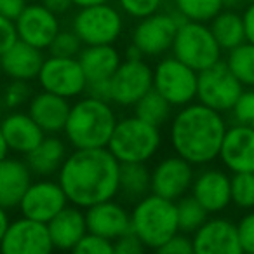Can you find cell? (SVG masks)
Wrapping results in <instances>:
<instances>
[{
    "mask_svg": "<svg viewBox=\"0 0 254 254\" xmlns=\"http://www.w3.org/2000/svg\"><path fill=\"white\" fill-rule=\"evenodd\" d=\"M120 162L106 148H75L58 171L70 204L89 207L119 195Z\"/></svg>",
    "mask_w": 254,
    "mask_h": 254,
    "instance_id": "6da1fadb",
    "label": "cell"
},
{
    "mask_svg": "<svg viewBox=\"0 0 254 254\" xmlns=\"http://www.w3.org/2000/svg\"><path fill=\"white\" fill-rule=\"evenodd\" d=\"M226 127L223 113L191 101L181 106L171 120V145L181 159L193 166H205L218 159Z\"/></svg>",
    "mask_w": 254,
    "mask_h": 254,
    "instance_id": "7a4b0ae2",
    "label": "cell"
},
{
    "mask_svg": "<svg viewBox=\"0 0 254 254\" xmlns=\"http://www.w3.org/2000/svg\"><path fill=\"white\" fill-rule=\"evenodd\" d=\"M117 120L110 101L92 96L78 98L70 106L63 129L64 138L73 148H105Z\"/></svg>",
    "mask_w": 254,
    "mask_h": 254,
    "instance_id": "3957f363",
    "label": "cell"
},
{
    "mask_svg": "<svg viewBox=\"0 0 254 254\" xmlns=\"http://www.w3.org/2000/svg\"><path fill=\"white\" fill-rule=\"evenodd\" d=\"M131 214V232L141 240L145 249L159 251L173 235L180 232L176 202L152 193L134 202Z\"/></svg>",
    "mask_w": 254,
    "mask_h": 254,
    "instance_id": "277c9868",
    "label": "cell"
},
{
    "mask_svg": "<svg viewBox=\"0 0 254 254\" xmlns=\"http://www.w3.org/2000/svg\"><path fill=\"white\" fill-rule=\"evenodd\" d=\"M160 145L162 136L159 127L132 115L117 120L106 148L120 164L148 162L157 155Z\"/></svg>",
    "mask_w": 254,
    "mask_h": 254,
    "instance_id": "5b68a950",
    "label": "cell"
},
{
    "mask_svg": "<svg viewBox=\"0 0 254 254\" xmlns=\"http://www.w3.org/2000/svg\"><path fill=\"white\" fill-rule=\"evenodd\" d=\"M171 51L174 58L183 61L195 71H202L221 61L223 54L211 28L205 23L188 19H181Z\"/></svg>",
    "mask_w": 254,
    "mask_h": 254,
    "instance_id": "8992f818",
    "label": "cell"
},
{
    "mask_svg": "<svg viewBox=\"0 0 254 254\" xmlns=\"http://www.w3.org/2000/svg\"><path fill=\"white\" fill-rule=\"evenodd\" d=\"M71 30L84 46L115 44L124 30L122 14L108 2L80 7L73 18Z\"/></svg>",
    "mask_w": 254,
    "mask_h": 254,
    "instance_id": "52a82bcc",
    "label": "cell"
},
{
    "mask_svg": "<svg viewBox=\"0 0 254 254\" xmlns=\"http://www.w3.org/2000/svg\"><path fill=\"white\" fill-rule=\"evenodd\" d=\"M198 71L178 58H164L153 68V89L178 108L197 99Z\"/></svg>",
    "mask_w": 254,
    "mask_h": 254,
    "instance_id": "ba28073f",
    "label": "cell"
},
{
    "mask_svg": "<svg viewBox=\"0 0 254 254\" xmlns=\"http://www.w3.org/2000/svg\"><path fill=\"white\" fill-rule=\"evenodd\" d=\"M244 85L232 73L225 61H218L212 66L198 71L197 99L198 103L219 113H230L232 106L242 94Z\"/></svg>",
    "mask_w": 254,
    "mask_h": 254,
    "instance_id": "9c48e42d",
    "label": "cell"
},
{
    "mask_svg": "<svg viewBox=\"0 0 254 254\" xmlns=\"http://www.w3.org/2000/svg\"><path fill=\"white\" fill-rule=\"evenodd\" d=\"M153 89V70L143 58H124L110 77V103L119 106H134Z\"/></svg>",
    "mask_w": 254,
    "mask_h": 254,
    "instance_id": "30bf717a",
    "label": "cell"
},
{
    "mask_svg": "<svg viewBox=\"0 0 254 254\" xmlns=\"http://www.w3.org/2000/svg\"><path fill=\"white\" fill-rule=\"evenodd\" d=\"M42 91L63 96L66 99L78 98L87 89V78L78 58L49 56L44 60L37 75Z\"/></svg>",
    "mask_w": 254,
    "mask_h": 254,
    "instance_id": "8fae6325",
    "label": "cell"
},
{
    "mask_svg": "<svg viewBox=\"0 0 254 254\" xmlns=\"http://www.w3.org/2000/svg\"><path fill=\"white\" fill-rule=\"evenodd\" d=\"M181 16L176 12H155L139 19L132 32V46L141 53L143 58H157L171 51L174 35L181 23Z\"/></svg>",
    "mask_w": 254,
    "mask_h": 254,
    "instance_id": "7c38bea8",
    "label": "cell"
},
{
    "mask_svg": "<svg viewBox=\"0 0 254 254\" xmlns=\"http://www.w3.org/2000/svg\"><path fill=\"white\" fill-rule=\"evenodd\" d=\"M53 249L47 223L26 216L9 221L0 242L4 254H49Z\"/></svg>",
    "mask_w": 254,
    "mask_h": 254,
    "instance_id": "4fadbf2b",
    "label": "cell"
},
{
    "mask_svg": "<svg viewBox=\"0 0 254 254\" xmlns=\"http://www.w3.org/2000/svg\"><path fill=\"white\" fill-rule=\"evenodd\" d=\"M193 178V164L174 153L150 169V191L176 202L178 198L188 195Z\"/></svg>",
    "mask_w": 254,
    "mask_h": 254,
    "instance_id": "5bb4252c",
    "label": "cell"
},
{
    "mask_svg": "<svg viewBox=\"0 0 254 254\" xmlns=\"http://www.w3.org/2000/svg\"><path fill=\"white\" fill-rule=\"evenodd\" d=\"M68 204L70 202L66 198V193L58 181L42 180L30 183L18 207L26 218L47 223Z\"/></svg>",
    "mask_w": 254,
    "mask_h": 254,
    "instance_id": "9a60e30c",
    "label": "cell"
},
{
    "mask_svg": "<svg viewBox=\"0 0 254 254\" xmlns=\"http://www.w3.org/2000/svg\"><path fill=\"white\" fill-rule=\"evenodd\" d=\"M18 39L37 49H47L60 32L58 14L51 12L44 4L26 5L23 12L14 19Z\"/></svg>",
    "mask_w": 254,
    "mask_h": 254,
    "instance_id": "2e32d148",
    "label": "cell"
},
{
    "mask_svg": "<svg viewBox=\"0 0 254 254\" xmlns=\"http://www.w3.org/2000/svg\"><path fill=\"white\" fill-rule=\"evenodd\" d=\"M195 254H240L237 225L225 218L205 219L191 237Z\"/></svg>",
    "mask_w": 254,
    "mask_h": 254,
    "instance_id": "e0dca14e",
    "label": "cell"
},
{
    "mask_svg": "<svg viewBox=\"0 0 254 254\" xmlns=\"http://www.w3.org/2000/svg\"><path fill=\"white\" fill-rule=\"evenodd\" d=\"M218 159L230 171L235 173H254V129L253 127L233 126L226 127L219 146Z\"/></svg>",
    "mask_w": 254,
    "mask_h": 254,
    "instance_id": "ac0fdd59",
    "label": "cell"
},
{
    "mask_svg": "<svg viewBox=\"0 0 254 254\" xmlns=\"http://www.w3.org/2000/svg\"><path fill=\"white\" fill-rule=\"evenodd\" d=\"M190 195L209 212H221L232 204L230 195V176L221 169H204L195 174Z\"/></svg>",
    "mask_w": 254,
    "mask_h": 254,
    "instance_id": "d6986e66",
    "label": "cell"
},
{
    "mask_svg": "<svg viewBox=\"0 0 254 254\" xmlns=\"http://www.w3.org/2000/svg\"><path fill=\"white\" fill-rule=\"evenodd\" d=\"M84 212L87 232L101 235L112 242L131 230V214L113 198L89 205Z\"/></svg>",
    "mask_w": 254,
    "mask_h": 254,
    "instance_id": "ffe728a7",
    "label": "cell"
},
{
    "mask_svg": "<svg viewBox=\"0 0 254 254\" xmlns=\"http://www.w3.org/2000/svg\"><path fill=\"white\" fill-rule=\"evenodd\" d=\"M70 106V99L42 91L30 98L28 113L46 134H58L63 132Z\"/></svg>",
    "mask_w": 254,
    "mask_h": 254,
    "instance_id": "44dd1931",
    "label": "cell"
},
{
    "mask_svg": "<svg viewBox=\"0 0 254 254\" xmlns=\"http://www.w3.org/2000/svg\"><path fill=\"white\" fill-rule=\"evenodd\" d=\"M47 230L54 249L73 251L78 240L87 233L85 212L82 211V207L73 204L66 205L51 221H47Z\"/></svg>",
    "mask_w": 254,
    "mask_h": 254,
    "instance_id": "7402d4cb",
    "label": "cell"
},
{
    "mask_svg": "<svg viewBox=\"0 0 254 254\" xmlns=\"http://www.w3.org/2000/svg\"><path fill=\"white\" fill-rule=\"evenodd\" d=\"M0 60H2V70L7 77H11L12 80L28 82L37 78L46 58L42 49H37L18 39L9 49L0 54Z\"/></svg>",
    "mask_w": 254,
    "mask_h": 254,
    "instance_id": "603a6c76",
    "label": "cell"
},
{
    "mask_svg": "<svg viewBox=\"0 0 254 254\" xmlns=\"http://www.w3.org/2000/svg\"><path fill=\"white\" fill-rule=\"evenodd\" d=\"M30 183L32 171L28 164L9 157L0 160V207L5 211L18 207Z\"/></svg>",
    "mask_w": 254,
    "mask_h": 254,
    "instance_id": "cb8c5ba5",
    "label": "cell"
},
{
    "mask_svg": "<svg viewBox=\"0 0 254 254\" xmlns=\"http://www.w3.org/2000/svg\"><path fill=\"white\" fill-rule=\"evenodd\" d=\"M0 127H2V132H4L9 150H12L16 153H23V155L32 152L46 136V132L30 117V113H11V115H7L2 120Z\"/></svg>",
    "mask_w": 254,
    "mask_h": 254,
    "instance_id": "d4e9b609",
    "label": "cell"
},
{
    "mask_svg": "<svg viewBox=\"0 0 254 254\" xmlns=\"http://www.w3.org/2000/svg\"><path fill=\"white\" fill-rule=\"evenodd\" d=\"M78 63L89 82L110 80L119 64L122 63V56L113 44H101V46H85L78 53Z\"/></svg>",
    "mask_w": 254,
    "mask_h": 254,
    "instance_id": "484cf974",
    "label": "cell"
},
{
    "mask_svg": "<svg viewBox=\"0 0 254 254\" xmlns=\"http://www.w3.org/2000/svg\"><path fill=\"white\" fill-rule=\"evenodd\" d=\"M66 145L61 138L54 134L44 136V139L26 153V164H28L32 174L37 176H53L61 169L64 159H66Z\"/></svg>",
    "mask_w": 254,
    "mask_h": 254,
    "instance_id": "4316f807",
    "label": "cell"
},
{
    "mask_svg": "<svg viewBox=\"0 0 254 254\" xmlns=\"http://www.w3.org/2000/svg\"><path fill=\"white\" fill-rule=\"evenodd\" d=\"M209 23H211L209 28H211L216 42L225 53L246 42L242 14L239 12L232 11V9H221Z\"/></svg>",
    "mask_w": 254,
    "mask_h": 254,
    "instance_id": "83f0119b",
    "label": "cell"
},
{
    "mask_svg": "<svg viewBox=\"0 0 254 254\" xmlns=\"http://www.w3.org/2000/svg\"><path fill=\"white\" fill-rule=\"evenodd\" d=\"M150 193V169L146 162H124L119 171V195L138 202Z\"/></svg>",
    "mask_w": 254,
    "mask_h": 254,
    "instance_id": "f1b7e54d",
    "label": "cell"
},
{
    "mask_svg": "<svg viewBox=\"0 0 254 254\" xmlns=\"http://www.w3.org/2000/svg\"><path fill=\"white\" fill-rule=\"evenodd\" d=\"M171 113H173V105L155 89L148 91L141 99L134 103V115L157 127L164 126L173 117Z\"/></svg>",
    "mask_w": 254,
    "mask_h": 254,
    "instance_id": "f546056e",
    "label": "cell"
},
{
    "mask_svg": "<svg viewBox=\"0 0 254 254\" xmlns=\"http://www.w3.org/2000/svg\"><path fill=\"white\" fill-rule=\"evenodd\" d=\"M225 63L244 87H254V44L242 42L230 49Z\"/></svg>",
    "mask_w": 254,
    "mask_h": 254,
    "instance_id": "4dcf8cb0",
    "label": "cell"
},
{
    "mask_svg": "<svg viewBox=\"0 0 254 254\" xmlns=\"http://www.w3.org/2000/svg\"><path fill=\"white\" fill-rule=\"evenodd\" d=\"M174 12L188 21L209 23L221 9L223 0H173Z\"/></svg>",
    "mask_w": 254,
    "mask_h": 254,
    "instance_id": "1f68e13d",
    "label": "cell"
},
{
    "mask_svg": "<svg viewBox=\"0 0 254 254\" xmlns=\"http://www.w3.org/2000/svg\"><path fill=\"white\" fill-rule=\"evenodd\" d=\"M176 216L180 232L190 235L207 219L209 212L191 195H185L176 200Z\"/></svg>",
    "mask_w": 254,
    "mask_h": 254,
    "instance_id": "d6a6232c",
    "label": "cell"
},
{
    "mask_svg": "<svg viewBox=\"0 0 254 254\" xmlns=\"http://www.w3.org/2000/svg\"><path fill=\"white\" fill-rule=\"evenodd\" d=\"M232 204L239 209L254 207V173H235L230 176Z\"/></svg>",
    "mask_w": 254,
    "mask_h": 254,
    "instance_id": "836d02e7",
    "label": "cell"
},
{
    "mask_svg": "<svg viewBox=\"0 0 254 254\" xmlns=\"http://www.w3.org/2000/svg\"><path fill=\"white\" fill-rule=\"evenodd\" d=\"M82 46L84 44L80 42V39L73 30H60L47 49H49L51 56L77 58L78 53L82 51Z\"/></svg>",
    "mask_w": 254,
    "mask_h": 254,
    "instance_id": "e575fe53",
    "label": "cell"
},
{
    "mask_svg": "<svg viewBox=\"0 0 254 254\" xmlns=\"http://www.w3.org/2000/svg\"><path fill=\"white\" fill-rule=\"evenodd\" d=\"M230 113H232L233 124L254 129V87L244 89Z\"/></svg>",
    "mask_w": 254,
    "mask_h": 254,
    "instance_id": "d590c367",
    "label": "cell"
},
{
    "mask_svg": "<svg viewBox=\"0 0 254 254\" xmlns=\"http://www.w3.org/2000/svg\"><path fill=\"white\" fill-rule=\"evenodd\" d=\"M78 254H113V242L101 235L87 232L73 247Z\"/></svg>",
    "mask_w": 254,
    "mask_h": 254,
    "instance_id": "8d00e7d4",
    "label": "cell"
},
{
    "mask_svg": "<svg viewBox=\"0 0 254 254\" xmlns=\"http://www.w3.org/2000/svg\"><path fill=\"white\" fill-rule=\"evenodd\" d=\"M164 0H119V5L127 16L143 19L160 11Z\"/></svg>",
    "mask_w": 254,
    "mask_h": 254,
    "instance_id": "74e56055",
    "label": "cell"
},
{
    "mask_svg": "<svg viewBox=\"0 0 254 254\" xmlns=\"http://www.w3.org/2000/svg\"><path fill=\"white\" fill-rule=\"evenodd\" d=\"M32 98V87L26 80H12L4 91V105L7 108H16L23 103L30 101Z\"/></svg>",
    "mask_w": 254,
    "mask_h": 254,
    "instance_id": "f35d334b",
    "label": "cell"
},
{
    "mask_svg": "<svg viewBox=\"0 0 254 254\" xmlns=\"http://www.w3.org/2000/svg\"><path fill=\"white\" fill-rule=\"evenodd\" d=\"M237 235L242 253L254 254V212H247L237 223Z\"/></svg>",
    "mask_w": 254,
    "mask_h": 254,
    "instance_id": "ab89813d",
    "label": "cell"
},
{
    "mask_svg": "<svg viewBox=\"0 0 254 254\" xmlns=\"http://www.w3.org/2000/svg\"><path fill=\"white\" fill-rule=\"evenodd\" d=\"M159 253L166 254H193V242L188 237V233L178 232L176 235H173L162 247L159 249Z\"/></svg>",
    "mask_w": 254,
    "mask_h": 254,
    "instance_id": "60d3db41",
    "label": "cell"
},
{
    "mask_svg": "<svg viewBox=\"0 0 254 254\" xmlns=\"http://www.w3.org/2000/svg\"><path fill=\"white\" fill-rule=\"evenodd\" d=\"M143 251H145V246L131 230L113 240V253L117 254H138Z\"/></svg>",
    "mask_w": 254,
    "mask_h": 254,
    "instance_id": "b9f144b4",
    "label": "cell"
},
{
    "mask_svg": "<svg viewBox=\"0 0 254 254\" xmlns=\"http://www.w3.org/2000/svg\"><path fill=\"white\" fill-rule=\"evenodd\" d=\"M18 40V32L12 19L0 14V54L12 46Z\"/></svg>",
    "mask_w": 254,
    "mask_h": 254,
    "instance_id": "7bdbcfd3",
    "label": "cell"
},
{
    "mask_svg": "<svg viewBox=\"0 0 254 254\" xmlns=\"http://www.w3.org/2000/svg\"><path fill=\"white\" fill-rule=\"evenodd\" d=\"M25 7H26L25 0H0V14L12 19V21L21 14Z\"/></svg>",
    "mask_w": 254,
    "mask_h": 254,
    "instance_id": "ee69618b",
    "label": "cell"
},
{
    "mask_svg": "<svg viewBox=\"0 0 254 254\" xmlns=\"http://www.w3.org/2000/svg\"><path fill=\"white\" fill-rule=\"evenodd\" d=\"M244 33H246V42L254 44V2L247 4V7L242 12Z\"/></svg>",
    "mask_w": 254,
    "mask_h": 254,
    "instance_id": "f6af8a7d",
    "label": "cell"
},
{
    "mask_svg": "<svg viewBox=\"0 0 254 254\" xmlns=\"http://www.w3.org/2000/svg\"><path fill=\"white\" fill-rule=\"evenodd\" d=\"M42 4L46 5L51 12H54V14H58V16L64 14V12L73 5L71 0H42Z\"/></svg>",
    "mask_w": 254,
    "mask_h": 254,
    "instance_id": "bcb514c9",
    "label": "cell"
},
{
    "mask_svg": "<svg viewBox=\"0 0 254 254\" xmlns=\"http://www.w3.org/2000/svg\"><path fill=\"white\" fill-rule=\"evenodd\" d=\"M110 0H71V4L75 7H89V5H98V4H106Z\"/></svg>",
    "mask_w": 254,
    "mask_h": 254,
    "instance_id": "7dc6e473",
    "label": "cell"
},
{
    "mask_svg": "<svg viewBox=\"0 0 254 254\" xmlns=\"http://www.w3.org/2000/svg\"><path fill=\"white\" fill-rule=\"evenodd\" d=\"M9 225V216L5 212L4 207H0V242H2V237H4V232Z\"/></svg>",
    "mask_w": 254,
    "mask_h": 254,
    "instance_id": "c3c4849f",
    "label": "cell"
},
{
    "mask_svg": "<svg viewBox=\"0 0 254 254\" xmlns=\"http://www.w3.org/2000/svg\"><path fill=\"white\" fill-rule=\"evenodd\" d=\"M9 153V146H7V141L4 138V132H2V127H0V160L5 159Z\"/></svg>",
    "mask_w": 254,
    "mask_h": 254,
    "instance_id": "681fc988",
    "label": "cell"
},
{
    "mask_svg": "<svg viewBox=\"0 0 254 254\" xmlns=\"http://www.w3.org/2000/svg\"><path fill=\"white\" fill-rule=\"evenodd\" d=\"M240 2H246V4H253L254 0H240Z\"/></svg>",
    "mask_w": 254,
    "mask_h": 254,
    "instance_id": "f907efd6",
    "label": "cell"
},
{
    "mask_svg": "<svg viewBox=\"0 0 254 254\" xmlns=\"http://www.w3.org/2000/svg\"><path fill=\"white\" fill-rule=\"evenodd\" d=\"M0 70H2V60H0Z\"/></svg>",
    "mask_w": 254,
    "mask_h": 254,
    "instance_id": "816d5d0a",
    "label": "cell"
}]
</instances>
